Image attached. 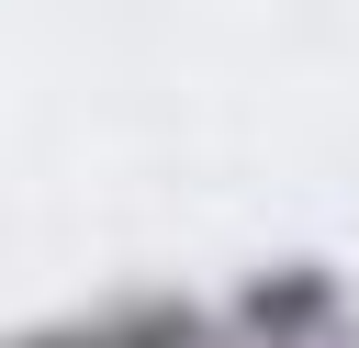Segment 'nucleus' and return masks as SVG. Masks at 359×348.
I'll use <instances>...</instances> for the list:
<instances>
[{"label":"nucleus","instance_id":"nucleus-1","mask_svg":"<svg viewBox=\"0 0 359 348\" xmlns=\"http://www.w3.org/2000/svg\"><path fill=\"white\" fill-rule=\"evenodd\" d=\"M11 348H213V314L191 303H135V314H90V326H45Z\"/></svg>","mask_w":359,"mask_h":348},{"label":"nucleus","instance_id":"nucleus-2","mask_svg":"<svg viewBox=\"0 0 359 348\" xmlns=\"http://www.w3.org/2000/svg\"><path fill=\"white\" fill-rule=\"evenodd\" d=\"M325 303H337L325 269H258V281L236 292V314H247L258 337H303V326H325Z\"/></svg>","mask_w":359,"mask_h":348}]
</instances>
